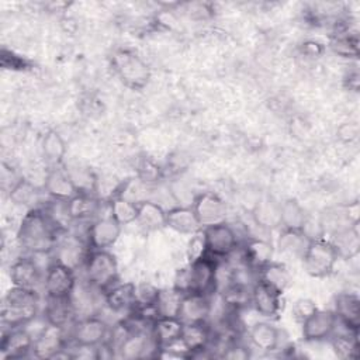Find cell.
I'll return each mask as SVG.
<instances>
[{
    "mask_svg": "<svg viewBox=\"0 0 360 360\" xmlns=\"http://www.w3.org/2000/svg\"><path fill=\"white\" fill-rule=\"evenodd\" d=\"M191 208L194 210L202 228L225 222L228 214L225 201L212 191H202L194 195Z\"/></svg>",
    "mask_w": 360,
    "mask_h": 360,
    "instance_id": "obj_10",
    "label": "cell"
},
{
    "mask_svg": "<svg viewBox=\"0 0 360 360\" xmlns=\"http://www.w3.org/2000/svg\"><path fill=\"white\" fill-rule=\"evenodd\" d=\"M41 153L46 165L52 167L62 166L66 156V142L55 129H48L41 139Z\"/></svg>",
    "mask_w": 360,
    "mask_h": 360,
    "instance_id": "obj_30",
    "label": "cell"
},
{
    "mask_svg": "<svg viewBox=\"0 0 360 360\" xmlns=\"http://www.w3.org/2000/svg\"><path fill=\"white\" fill-rule=\"evenodd\" d=\"M357 336H359V332H353L349 329H346V332L343 333H333L329 339H330V345L335 354L343 360L357 359L360 354Z\"/></svg>",
    "mask_w": 360,
    "mask_h": 360,
    "instance_id": "obj_34",
    "label": "cell"
},
{
    "mask_svg": "<svg viewBox=\"0 0 360 360\" xmlns=\"http://www.w3.org/2000/svg\"><path fill=\"white\" fill-rule=\"evenodd\" d=\"M166 226L183 235H194L202 229L191 205H177L166 210Z\"/></svg>",
    "mask_w": 360,
    "mask_h": 360,
    "instance_id": "obj_21",
    "label": "cell"
},
{
    "mask_svg": "<svg viewBox=\"0 0 360 360\" xmlns=\"http://www.w3.org/2000/svg\"><path fill=\"white\" fill-rule=\"evenodd\" d=\"M32 335L24 328H13L3 333L0 352L3 359H22L27 357L30 353H32L34 347Z\"/></svg>",
    "mask_w": 360,
    "mask_h": 360,
    "instance_id": "obj_13",
    "label": "cell"
},
{
    "mask_svg": "<svg viewBox=\"0 0 360 360\" xmlns=\"http://www.w3.org/2000/svg\"><path fill=\"white\" fill-rule=\"evenodd\" d=\"M346 82H349V84H347L349 90L357 91V89H359V73H357V70L349 72V76L346 77Z\"/></svg>",
    "mask_w": 360,
    "mask_h": 360,
    "instance_id": "obj_47",
    "label": "cell"
},
{
    "mask_svg": "<svg viewBox=\"0 0 360 360\" xmlns=\"http://www.w3.org/2000/svg\"><path fill=\"white\" fill-rule=\"evenodd\" d=\"M250 305L259 315L273 318L281 309V294L256 280L250 290Z\"/></svg>",
    "mask_w": 360,
    "mask_h": 360,
    "instance_id": "obj_18",
    "label": "cell"
},
{
    "mask_svg": "<svg viewBox=\"0 0 360 360\" xmlns=\"http://www.w3.org/2000/svg\"><path fill=\"white\" fill-rule=\"evenodd\" d=\"M309 240L311 239H308V236L302 231L283 229L278 239V248L285 253L302 256Z\"/></svg>",
    "mask_w": 360,
    "mask_h": 360,
    "instance_id": "obj_38",
    "label": "cell"
},
{
    "mask_svg": "<svg viewBox=\"0 0 360 360\" xmlns=\"http://www.w3.org/2000/svg\"><path fill=\"white\" fill-rule=\"evenodd\" d=\"M359 125L356 122H343L336 129V136L343 143H352L359 138Z\"/></svg>",
    "mask_w": 360,
    "mask_h": 360,
    "instance_id": "obj_44",
    "label": "cell"
},
{
    "mask_svg": "<svg viewBox=\"0 0 360 360\" xmlns=\"http://www.w3.org/2000/svg\"><path fill=\"white\" fill-rule=\"evenodd\" d=\"M143 231L152 232L166 226V210L155 201L143 200L138 204L136 222Z\"/></svg>",
    "mask_w": 360,
    "mask_h": 360,
    "instance_id": "obj_31",
    "label": "cell"
},
{
    "mask_svg": "<svg viewBox=\"0 0 360 360\" xmlns=\"http://www.w3.org/2000/svg\"><path fill=\"white\" fill-rule=\"evenodd\" d=\"M280 329L270 322H256L249 330V340L257 350L274 352L280 345Z\"/></svg>",
    "mask_w": 360,
    "mask_h": 360,
    "instance_id": "obj_29",
    "label": "cell"
},
{
    "mask_svg": "<svg viewBox=\"0 0 360 360\" xmlns=\"http://www.w3.org/2000/svg\"><path fill=\"white\" fill-rule=\"evenodd\" d=\"M84 273L87 283L104 292L118 281V262L107 249H90L84 259Z\"/></svg>",
    "mask_w": 360,
    "mask_h": 360,
    "instance_id": "obj_5",
    "label": "cell"
},
{
    "mask_svg": "<svg viewBox=\"0 0 360 360\" xmlns=\"http://www.w3.org/2000/svg\"><path fill=\"white\" fill-rule=\"evenodd\" d=\"M76 309L72 300L69 297H46V304L44 309V318L46 323L65 329L72 323L75 318Z\"/></svg>",
    "mask_w": 360,
    "mask_h": 360,
    "instance_id": "obj_20",
    "label": "cell"
},
{
    "mask_svg": "<svg viewBox=\"0 0 360 360\" xmlns=\"http://www.w3.org/2000/svg\"><path fill=\"white\" fill-rule=\"evenodd\" d=\"M10 280L13 285L37 291V287L44 283L38 263L27 256L18 257L10 266Z\"/></svg>",
    "mask_w": 360,
    "mask_h": 360,
    "instance_id": "obj_16",
    "label": "cell"
},
{
    "mask_svg": "<svg viewBox=\"0 0 360 360\" xmlns=\"http://www.w3.org/2000/svg\"><path fill=\"white\" fill-rule=\"evenodd\" d=\"M38 314L37 291L13 285L1 301V323L8 328H21L35 319Z\"/></svg>",
    "mask_w": 360,
    "mask_h": 360,
    "instance_id": "obj_2",
    "label": "cell"
},
{
    "mask_svg": "<svg viewBox=\"0 0 360 360\" xmlns=\"http://www.w3.org/2000/svg\"><path fill=\"white\" fill-rule=\"evenodd\" d=\"M205 255L214 259L228 257L238 248V235L226 222L202 228Z\"/></svg>",
    "mask_w": 360,
    "mask_h": 360,
    "instance_id": "obj_7",
    "label": "cell"
},
{
    "mask_svg": "<svg viewBox=\"0 0 360 360\" xmlns=\"http://www.w3.org/2000/svg\"><path fill=\"white\" fill-rule=\"evenodd\" d=\"M330 49L347 59H356L359 56V37L357 34H350V32H340L336 34L332 41H330Z\"/></svg>",
    "mask_w": 360,
    "mask_h": 360,
    "instance_id": "obj_37",
    "label": "cell"
},
{
    "mask_svg": "<svg viewBox=\"0 0 360 360\" xmlns=\"http://www.w3.org/2000/svg\"><path fill=\"white\" fill-rule=\"evenodd\" d=\"M252 290V288H250ZM250 290L242 283L233 281L224 290V302L233 308H242L250 304Z\"/></svg>",
    "mask_w": 360,
    "mask_h": 360,
    "instance_id": "obj_39",
    "label": "cell"
},
{
    "mask_svg": "<svg viewBox=\"0 0 360 360\" xmlns=\"http://www.w3.org/2000/svg\"><path fill=\"white\" fill-rule=\"evenodd\" d=\"M108 325L100 316L89 315L72 326V340L77 346L97 347L108 339Z\"/></svg>",
    "mask_w": 360,
    "mask_h": 360,
    "instance_id": "obj_9",
    "label": "cell"
},
{
    "mask_svg": "<svg viewBox=\"0 0 360 360\" xmlns=\"http://www.w3.org/2000/svg\"><path fill=\"white\" fill-rule=\"evenodd\" d=\"M35 190L31 186V183L25 179H20L13 188H10V200L14 204H20V205H27L30 202V200L34 197Z\"/></svg>",
    "mask_w": 360,
    "mask_h": 360,
    "instance_id": "obj_41",
    "label": "cell"
},
{
    "mask_svg": "<svg viewBox=\"0 0 360 360\" xmlns=\"http://www.w3.org/2000/svg\"><path fill=\"white\" fill-rule=\"evenodd\" d=\"M110 63L117 79L129 90L139 91L150 82V68L135 51L117 48L110 56Z\"/></svg>",
    "mask_w": 360,
    "mask_h": 360,
    "instance_id": "obj_3",
    "label": "cell"
},
{
    "mask_svg": "<svg viewBox=\"0 0 360 360\" xmlns=\"http://www.w3.org/2000/svg\"><path fill=\"white\" fill-rule=\"evenodd\" d=\"M44 188L55 201L59 202H66L79 193L69 172L60 169V166L48 170Z\"/></svg>",
    "mask_w": 360,
    "mask_h": 360,
    "instance_id": "obj_15",
    "label": "cell"
},
{
    "mask_svg": "<svg viewBox=\"0 0 360 360\" xmlns=\"http://www.w3.org/2000/svg\"><path fill=\"white\" fill-rule=\"evenodd\" d=\"M122 226L110 215L97 218L87 231V243L91 250L108 249L118 240Z\"/></svg>",
    "mask_w": 360,
    "mask_h": 360,
    "instance_id": "obj_12",
    "label": "cell"
},
{
    "mask_svg": "<svg viewBox=\"0 0 360 360\" xmlns=\"http://www.w3.org/2000/svg\"><path fill=\"white\" fill-rule=\"evenodd\" d=\"M253 219L257 226L271 229L280 226V202L271 198L260 200L253 210Z\"/></svg>",
    "mask_w": 360,
    "mask_h": 360,
    "instance_id": "obj_35",
    "label": "cell"
},
{
    "mask_svg": "<svg viewBox=\"0 0 360 360\" xmlns=\"http://www.w3.org/2000/svg\"><path fill=\"white\" fill-rule=\"evenodd\" d=\"M308 215L295 198H287L280 202V226L283 229L302 231Z\"/></svg>",
    "mask_w": 360,
    "mask_h": 360,
    "instance_id": "obj_32",
    "label": "cell"
},
{
    "mask_svg": "<svg viewBox=\"0 0 360 360\" xmlns=\"http://www.w3.org/2000/svg\"><path fill=\"white\" fill-rule=\"evenodd\" d=\"M138 204L139 201H134L125 195H112L108 200L110 217L121 226L134 224L138 218Z\"/></svg>",
    "mask_w": 360,
    "mask_h": 360,
    "instance_id": "obj_33",
    "label": "cell"
},
{
    "mask_svg": "<svg viewBox=\"0 0 360 360\" xmlns=\"http://www.w3.org/2000/svg\"><path fill=\"white\" fill-rule=\"evenodd\" d=\"M338 318L330 309H316L301 322V333L305 342L328 340L338 326Z\"/></svg>",
    "mask_w": 360,
    "mask_h": 360,
    "instance_id": "obj_11",
    "label": "cell"
},
{
    "mask_svg": "<svg viewBox=\"0 0 360 360\" xmlns=\"http://www.w3.org/2000/svg\"><path fill=\"white\" fill-rule=\"evenodd\" d=\"M158 295H159V290L155 288L150 284L136 285V304H135V307H150V305H155L156 300H158Z\"/></svg>",
    "mask_w": 360,
    "mask_h": 360,
    "instance_id": "obj_42",
    "label": "cell"
},
{
    "mask_svg": "<svg viewBox=\"0 0 360 360\" xmlns=\"http://www.w3.org/2000/svg\"><path fill=\"white\" fill-rule=\"evenodd\" d=\"M301 259L304 270L315 278H323L330 276L336 262L339 260L333 245L329 239L325 238L311 239Z\"/></svg>",
    "mask_w": 360,
    "mask_h": 360,
    "instance_id": "obj_6",
    "label": "cell"
},
{
    "mask_svg": "<svg viewBox=\"0 0 360 360\" xmlns=\"http://www.w3.org/2000/svg\"><path fill=\"white\" fill-rule=\"evenodd\" d=\"M242 255L246 266L253 270H257L260 266L273 260V246L270 242L262 238L250 236L246 239L243 245Z\"/></svg>",
    "mask_w": 360,
    "mask_h": 360,
    "instance_id": "obj_28",
    "label": "cell"
},
{
    "mask_svg": "<svg viewBox=\"0 0 360 360\" xmlns=\"http://www.w3.org/2000/svg\"><path fill=\"white\" fill-rule=\"evenodd\" d=\"M211 340V329L207 322L184 323L180 342L187 350L188 356H194L207 350Z\"/></svg>",
    "mask_w": 360,
    "mask_h": 360,
    "instance_id": "obj_26",
    "label": "cell"
},
{
    "mask_svg": "<svg viewBox=\"0 0 360 360\" xmlns=\"http://www.w3.org/2000/svg\"><path fill=\"white\" fill-rule=\"evenodd\" d=\"M59 229L60 224L49 212L32 207L21 218L17 229V242L30 253H48L56 248Z\"/></svg>",
    "mask_w": 360,
    "mask_h": 360,
    "instance_id": "obj_1",
    "label": "cell"
},
{
    "mask_svg": "<svg viewBox=\"0 0 360 360\" xmlns=\"http://www.w3.org/2000/svg\"><path fill=\"white\" fill-rule=\"evenodd\" d=\"M338 321L346 329L359 332L360 326V298L356 292H340L335 297V309Z\"/></svg>",
    "mask_w": 360,
    "mask_h": 360,
    "instance_id": "obj_19",
    "label": "cell"
},
{
    "mask_svg": "<svg viewBox=\"0 0 360 360\" xmlns=\"http://www.w3.org/2000/svg\"><path fill=\"white\" fill-rule=\"evenodd\" d=\"M136 176L145 184L158 183L162 179V169L153 160L142 158L136 165Z\"/></svg>",
    "mask_w": 360,
    "mask_h": 360,
    "instance_id": "obj_40",
    "label": "cell"
},
{
    "mask_svg": "<svg viewBox=\"0 0 360 360\" xmlns=\"http://www.w3.org/2000/svg\"><path fill=\"white\" fill-rule=\"evenodd\" d=\"M316 309H318V307H316V304L312 300H309V298H300V300H297L292 304L291 314H292L294 319L301 323L302 321H305Z\"/></svg>",
    "mask_w": 360,
    "mask_h": 360,
    "instance_id": "obj_43",
    "label": "cell"
},
{
    "mask_svg": "<svg viewBox=\"0 0 360 360\" xmlns=\"http://www.w3.org/2000/svg\"><path fill=\"white\" fill-rule=\"evenodd\" d=\"M211 314L210 295L198 292H184L180 301L177 318L183 323L207 322Z\"/></svg>",
    "mask_w": 360,
    "mask_h": 360,
    "instance_id": "obj_14",
    "label": "cell"
},
{
    "mask_svg": "<svg viewBox=\"0 0 360 360\" xmlns=\"http://www.w3.org/2000/svg\"><path fill=\"white\" fill-rule=\"evenodd\" d=\"M66 347L63 329L46 323V326L35 336L32 354L38 359H53Z\"/></svg>",
    "mask_w": 360,
    "mask_h": 360,
    "instance_id": "obj_17",
    "label": "cell"
},
{
    "mask_svg": "<svg viewBox=\"0 0 360 360\" xmlns=\"http://www.w3.org/2000/svg\"><path fill=\"white\" fill-rule=\"evenodd\" d=\"M98 198L93 193H77L65 202L66 217L70 221H86L96 215L98 210Z\"/></svg>",
    "mask_w": 360,
    "mask_h": 360,
    "instance_id": "obj_27",
    "label": "cell"
},
{
    "mask_svg": "<svg viewBox=\"0 0 360 360\" xmlns=\"http://www.w3.org/2000/svg\"><path fill=\"white\" fill-rule=\"evenodd\" d=\"M218 260L204 255L188 262V266L180 271V281H176V288L183 292H198L210 295L217 285Z\"/></svg>",
    "mask_w": 360,
    "mask_h": 360,
    "instance_id": "obj_4",
    "label": "cell"
},
{
    "mask_svg": "<svg viewBox=\"0 0 360 360\" xmlns=\"http://www.w3.org/2000/svg\"><path fill=\"white\" fill-rule=\"evenodd\" d=\"M42 285L46 297L72 295L76 287L75 269L59 260H55L46 267Z\"/></svg>",
    "mask_w": 360,
    "mask_h": 360,
    "instance_id": "obj_8",
    "label": "cell"
},
{
    "mask_svg": "<svg viewBox=\"0 0 360 360\" xmlns=\"http://www.w3.org/2000/svg\"><path fill=\"white\" fill-rule=\"evenodd\" d=\"M187 255H188V262L195 260L201 256L205 255V245H204V236H202V229L194 235H191V239L188 242V249H187Z\"/></svg>",
    "mask_w": 360,
    "mask_h": 360,
    "instance_id": "obj_45",
    "label": "cell"
},
{
    "mask_svg": "<svg viewBox=\"0 0 360 360\" xmlns=\"http://www.w3.org/2000/svg\"><path fill=\"white\" fill-rule=\"evenodd\" d=\"M184 323L177 316H158L152 326L150 333L159 349L173 345L180 340Z\"/></svg>",
    "mask_w": 360,
    "mask_h": 360,
    "instance_id": "obj_24",
    "label": "cell"
},
{
    "mask_svg": "<svg viewBox=\"0 0 360 360\" xmlns=\"http://www.w3.org/2000/svg\"><path fill=\"white\" fill-rule=\"evenodd\" d=\"M104 301L114 312L132 311L136 304V284L131 281L115 283L104 291Z\"/></svg>",
    "mask_w": 360,
    "mask_h": 360,
    "instance_id": "obj_23",
    "label": "cell"
},
{
    "mask_svg": "<svg viewBox=\"0 0 360 360\" xmlns=\"http://www.w3.org/2000/svg\"><path fill=\"white\" fill-rule=\"evenodd\" d=\"M257 281L266 284L281 295L288 288L291 283V274L288 267L281 262L270 260L269 263L260 266L257 270Z\"/></svg>",
    "mask_w": 360,
    "mask_h": 360,
    "instance_id": "obj_25",
    "label": "cell"
},
{
    "mask_svg": "<svg viewBox=\"0 0 360 360\" xmlns=\"http://www.w3.org/2000/svg\"><path fill=\"white\" fill-rule=\"evenodd\" d=\"M183 294L184 292L176 287L170 290H159V295L155 304L159 316H177Z\"/></svg>",
    "mask_w": 360,
    "mask_h": 360,
    "instance_id": "obj_36",
    "label": "cell"
},
{
    "mask_svg": "<svg viewBox=\"0 0 360 360\" xmlns=\"http://www.w3.org/2000/svg\"><path fill=\"white\" fill-rule=\"evenodd\" d=\"M333 245L338 257L343 260H350L356 257L360 252V232L359 222L345 226L333 232V236L329 239Z\"/></svg>",
    "mask_w": 360,
    "mask_h": 360,
    "instance_id": "obj_22",
    "label": "cell"
},
{
    "mask_svg": "<svg viewBox=\"0 0 360 360\" xmlns=\"http://www.w3.org/2000/svg\"><path fill=\"white\" fill-rule=\"evenodd\" d=\"M302 52L311 58H318L323 53V46L316 41H307L302 44Z\"/></svg>",
    "mask_w": 360,
    "mask_h": 360,
    "instance_id": "obj_46",
    "label": "cell"
}]
</instances>
